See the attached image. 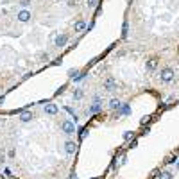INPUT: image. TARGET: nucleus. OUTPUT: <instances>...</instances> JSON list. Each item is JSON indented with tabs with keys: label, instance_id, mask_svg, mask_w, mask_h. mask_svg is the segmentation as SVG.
Segmentation results:
<instances>
[{
	"label": "nucleus",
	"instance_id": "obj_1",
	"mask_svg": "<svg viewBox=\"0 0 179 179\" xmlns=\"http://www.w3.org/2000/svg\"><path fill=\"white\" fill-rule=\"evenodd\" d=\"M160 77H161V81H163V82H170V81L174 79V70H172L170 66H165V68H161Z\"/></svg>",
	"mask_w": 179,
	"mask_h": 179
},
{
	"label": "nucleus",
	"instance_id": "obj_2",
	"mask_svg": "<svg viewBox=\"0 0 179 179\" xmlns=\"http://www.w3.org/2000/svg\"><path fill=\"white\" fill-rule=\"evenodd\" d=\"M61 129H63L65 134H74L75 133V124L70 122V120H63L61 122Z\"/></svg>",
	"mask_w": 179,
	"mask_h": 179
},
{
	"label": "nucleus",
	"instance_id": "obj_3",
	"mask_svg": "<svg viewBox=\"0 0 179 179\" xmlns=\"http://www.w3.org/2000/svg\"><path fill=\"white\" fill-rule=\"evenodd\" d=\"M104 90H108V91L117 90V81H115L113 77H108V79L104 81Z\"/></svg>",
	"mask_w": 179,
	"mask_h": 179
},
{
	"label": "nucleus",
	"instance_id": "obj_4",
	"mask_svg": "<svg viewBox=\"0 0 179 179\" xmlns=\"http://www.w3.org/2000/svg\"><path fill=\"white\" fill-rule=\"evenodd\" d=\"M99 111H100V99H99V97H95V102L90 106L88 113H90V115H93V113H99Z\"/></svg>",
	"mask_w": 179,
	"mask_h": 179
},
{
	"label": "nucleus",
	"instance_id": "obj_5",
	"mask_svg": "<svg viewBox=\"0 0 179 179\" xmlns=\"http://www.w3.org/2000/svg\"><path fill=\"white\" fill-rule=\"evenodd\" d=\"M66 41H68V34H59L57 38H56V47H65L66 45Z\"/></svg>",
	"mask_w": 179,
	"mask_h": 179
},
{
	"label": "nucleus",
	"instance_id": "obj_6",
	"mask_svg": "<svg viewBox=\"0 0 179 179\" xmlns=\"http://www.w3.org/2000/svg\"><path fill=\"white\" fill-rule=\"evenodd\" d=\"M18 20L20 22H29L30 20V13L29 11H20L18 13Z\"/></svg>",
	"mask_w": 179,
	"mask_h": 179
},
{
	"label": "nucleus",
	"instance_id": "obj_7",
	"mask_svg": "<svg viewBox=\"0 0 179 179\" xmlns=\"http://www.w3.org/2000/svg\"><path fill=\"white\" fill-rule=\"evenodd\" d=\"M45 113L47 115H56L57 113V106L56 104H47L45 106Z\"/></svg>",
	"mask_w": 179,
	"mask_h": 179
},
{
	"label": "nucleus",
	"instance_id": "obj_8",
	"mask_svg": "<svg viewBox=\"0 0 179 179\" xmlns=\"http://www.w3.org/2000/svg\"><path fill=\"white\" fill-rule=\"evenodd\" d=\"M32 118H34V117H32L30 111H22V113H20V120H22V122H29V120H32Z\"/></svg>",
	"mask_w": 179,
	"mask_h": 179
},
{
	"label": "nucleus",
	"instance_id": "obj_9",
	"mask_svg": "<svg viewBox=\"0 0 179 179\" xmlns=\"http://www.w3.org/2000/svg\"><path fill=\"white\" fill-rule=\"evenodd\" d=\"M77 151V143L75 142H66V152L68 154H74Z\"/></svg>",
	"mask_w": 179,
	"mask_h": 179
},
{
	"label": "nucleus",
	"instance_id": "obj_10",
	"mask_svg": "<svg viewBox=\"0 0 179 179\" xmlns=\"http://www.w3.org/2000/svg\"><path fill=\"white\" fill-rule=\"evenodd\" d=\"M74 27H75V30H77V32H81V30H84L88 25H86V22H84V20H79V22H75V25H74Z\"/></svg>",
	"mask_w": 179,
	"mask_h": 179
},
{
	"label": "nucleus",
	"instance_id": "obj_11",
	"mask_svg": "<svg viewBox=\"0 0 179 179\" xmlns=\"http://www.w3.org/2000/svg\"><path fill=\"white\" fill-rule=\"evenodd\" d=\"M109 108H111V109H120V108H122V102H120L118 99H113V100L109 102Z\"/></svg>",
	"mask_w": 179,
	"mask_h": 179
},
{
	"label": "nucleus",
	"instance_id": "obj_12",
	"mask_svg": "<svg viewBox=\"0 0 179 179\" xmlns=\"http://www.w3.org/2000/svg\"><path fill=\"white\" fill-rule=\"evenodd\" d=\"M156 65H158V59H151V61H147V70L152 72V70L156 68Z\"/></svg>",
	"mask_w": 179,
	"mask_h": 179
},
{
	"label": "nucleus",
	"instance_id": "obj_13",
	"mask_svg": "<svg viewBox=\"0 0 179 179\" xmlns=\"http://www.w3.org/2000/svg\"><path fill=\"white\" fill-rule=\"evenodd\" d=\"M127 29H129V22L126 20L124 25H122V38H127Z\"/></svg>",
	"mask_w": 179,
	"mask_h": 179
},
{
	"label": "nucleus",
	"instance_id": "obj_14",
	"mask_svg": "<svg viewBox=\"0 0 179 179\" xmlns=\"http://www.w3.org/2000/svg\"><path fill=\"white\" fill-rule=\"evenodd\" d=\"M176 161H178V156H176V154H172V156H169V158L165 160L167 165H172V163H176Z\"/></svg>",
	"mask_w": 179,
	"mask_h": 179
},
{
	"label": "nucleus",
	"instance_id": "obj_15",
	"mask_svg": "<svg viewBox=\"0 0 179 179\" xmlns=\"http://www.w3.org/2000/svg\"><path fill=\"white\" fill-rule=\"evenodd\" d=\"M160 179H172V172H161V176H160Z\"/></svg>",
	"mask_w": 179,
	"mask_h": 179
},
{
	"label": "nucleus",
	"instance_id": "obj_16",
	"mask_svg": "<svg viewBox=\"0 0 179 179\" xmlns=\"http://www.w3.org/2000/svg\"><path fill=\"white\" fill-rule=\"evenodd\" d=\"M84 77H86V74H84V72H82V74H79V75H77V77H74V81H75V82H79V81H82V79H84Z\"/></svg>",
	"mask_w": 179,
	"mask_h": 179
},
{
	"label": "nucleus",
	"instance_id": "obj_17",
	"mask_svg": "<svg viewBox=\"0 0 179 179\" xmlns=\"http://www.w3.org/2000/svg\"><path fill=\"white\" fill-rule=\"evenodd\" d=\"M133 136H134V133H133V131H127V133L124 134V140H131Z\"/></svg>",
	"mask_w": 179,
	"mask_h": 179
},
{
	"label": "nucleus",
	"instance_id": "obj_18",
	"mask_svg": "<svg viewBox=\"0 0 179 179\" xmlns=\"http://www.w3.org/2000/svg\"><path fill=\"white\" fill-rule=\"evenodd\" d=\"M81 97H82V91H81V90H75V91H74V99H81Z\"/></svg>",
	"mask_w": 179,
	"mask_h": 179
},
{
	"label": "nucleus",
	"instance_id": "obj_19",
	"mask_svg": "<svg viewBox=\"0 0 179 179\" xmlns=\"http://www.w3.org/2000/svg\"><path fill=\"white\" fill-rule=\"evenodd\" d=\"M97 2H99V0H86L88 7H95V5H97Z\"/></svg>",
	"mask_w": 179,
	"mask_h": 179
},
{
	"label": "nucleus",
	"instance_id": "obj_20",
	"mask_svg": "<svg viewBox=\"0 0 179 179\" xmlns=\"http://www.w3.org/2000/svg\"><path fill=\"white\" fill-rule=\"evenodd\" d=\"M29 4H30V0H20V5H22V7H27Z\"/></svg>",
	"mask_w": 179,
	"mask_h": 179
},
{
	"label": "nucleus",
	"instance_id": "obj_21",
	"mask_svg": "<svg viewBox=\"0 0 179 179\" xmlns=\"http://www.w3.org/2000/svg\"><path fill=\"white\" fill-rule=\"evenodd\" d=\"M149 118H152V117H149V115H147V117H143V118H142V126H145V124L149 122Z\"/></svg>",
	"mask_w": 179,
	"mask_h": 179
},
{
	"label": "nucleus",
	"instance_id": "obj_22",
	"mask_svg": "<svg viewBox=\"0 0 179 179\" xmlns=\"http://www.w3.org/2000/svg\"><path fill=\"white\" fill-rule=\"evenodd\" d=\"M70 179H77V176H75V174H72V176H70Z\"/></svg>",
	"mask_w": 179,
	"mask_h": 179
},
{
	"label": "nucleus",
	"instance_id": "obj_23",
	"mask_svg": "<svg viewBox=\"0 0 179 179\" xmlns=\"http://www.w3.org/2000/svg\"><path fill=\"white\" fill-rule=\"evenodd\" d=\"M178 169H179V163H178Z\"/></svg>",
	"mask_w": 179,
	"mask_h": 179
}]
</instances>
